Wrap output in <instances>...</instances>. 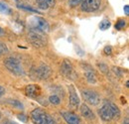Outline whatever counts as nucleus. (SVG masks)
I'll list each match as a JSON object with an SVG mask.
<instances>
[{"label": "nucleus", "mask_w": 129, "mask_h": 124, "mask_svg": "<svg viewBox=\"0 0 129 124\" xmlns=\"http://www.w3.org/2000/svg\"><path fill=\"white\" fill-rule=\"evenodd\" d=\"M26 116L24 115V114H19L18 115V118L20 119V120H22V121H24V122H26L27 121V118H25Z\"/></svg>", "instance_id": "27"}, {"label": "nucleus", "mask_w": 129, "mask_h": 124, "mask_svg": "<svg viewBox=\"0 0 129 124\" xmlns=\"http://www.w3.org/2000/svg\"><path fill=\"white\" fill-rule=\"evenodd\" d=\"M49 101H50L52 104L58 105V104H60L61 99H60V97H59V96H57V95H51V96L49 97Z\"/></svg>", "instance_id": "21"}, {"label": "nucleus", "mask_w": 129, "mask_h": 124, "mask_svg": "<svg viewBox=\"0 0 129 124\" xmlns=\"http://www.w3.org/2000/svg\"><path fill=\"white\" fill-rule=\"evenodd\" d=\"M97 66L100 68V70H101L102 73H104V74H107V73H108V68H107L105 65H103V64H98Z\"/></svg>", "instance_id": "26"}, {"label": "nucleus", "mask_w": 129, "mask_h": 124, "mask_svg": "<svg viewBox=\"0 0 129 124\" xmlns=\"http://www.w3.org/2000/svg\"><path fill=\"white\" fill-rule=\"evenodd\" d=\"M101 0H83L81 2V9L84 12H94L99 9Z\"/></svg>", "instance_id": "7"}, {"label": "nucleus", "mask_w": 129, "mask_h": 124, "mask_svg": "<svg viewBox=\"0 0 129 124\" xmlns=\"http://www.w3.org/2000/svg\"><path fill=\"white\" fill-rule=\"evenodd\" d=\"M110 26H111V23H110V21L108 20V19H103L101 22H100V24H99V28H100V30H107L108 28H110Z\"/></svg>", "instance_id": "17"}, {"label": "nucleus", "mask_w": 129, "mask_h": 124, "mask_svg": "<svg viewBox=\"0 0 129 124\" xmlns=\"http://www.w3.org/2000/svg\"><path fill=\"white\" fill-rule=\"evenodd\" d=\"M30 116L34 124H56L55 119L47 111L42 108H36L32 110Z\"/></svg>", "instance_id": "1"}, {"label": "nucleus", "mask_w": 129, "mask_h": 124, "mask_svg": "<svg viewBox=\"0 0 129 124\" xmlns=\"http://www.w3.org/2000/svg\"><path fill=\"white\" fill-rule=\"evenodd\" d=\"M124 12H125V15H129V6L128 5H125V6H124Z\"/></svg>", "instance_id": "28"}, {"label": "nucleus", "mask_w": 129, "mask_h": 124, "mask_svg": "<svg viewBox=\"0 0 129 124\" xmlns=\"http://www.w3.org/2000/svg\"><path fill=\"white\" fill-rule=\"evenodd\" d=\"M18 6V8H20V9H23V10H26V11H31L33 13H37V14H41L37 9H34L32 8L31 6H29V5H25V4H18L17 5Z\"/></svg>", "instance_id": "18"}, {"label": "nucleus", "mask_w": 129, "mask_h": 124, "mask_svg": "<svg viewBox=\"0 0 129 124\" xmlns=\"http://www.w3.org/2000/svg\"><path fill=\"white\" fill-rule=\"evenodd\" d=\"M69 92H70V103L73 107H77L80 104V97L78 95V93L76 91L74 85H71L69 88Z\"/></svg>", "instance_id": "13"}, {"label": "nucleus", "mask_w": 129, "mask_h": 124, "mask_svg": "<svg viewBox=\"0 0 129 124\" xmlns=\"http://www.w3.org/2000/svg\"><path fill=\"white\" fill-rule=\"evenodd\" d=\"M2 124H17L16 122H14V121H11V120H5V121H3Z\"/></svg>", "instance_id": "29"}, {"label": "nucleus", "mask_w": 129, "mask_h": 124, "mask_svg": "<svg viewBox=\"0 0 129 124\" xmlns=\"http://www.w3.org/2000/svg\"><path fill=\"white\" fill-rule=\"evenodd\" d=\"M4 66L7 68L9 72H11L15 76H23L24 70L20 61L14 57H8L4 60Z\"/></svg>", "instance_id": "3"}, {"label": "nucleus", "mask_w": 129, "mask_h": 124, "mask_svg": "<svg viewBox=\"0 0 129 124\" xmlns=\"http://www.w3.org/2000/svg\"><path fill=\"white\" fill-rule=\"evenodd\" d=\"M11 12H12L11 8H9L6 4H4V3L0 2V13L8 15V14H11Z\"/></svg>", "instance_id": "19"}, {"label": "nucleus", "mask_w": 129, "mask_h": 124, "mask_svg": "<svg viewBox=\"0 0 129 124\" xmlns=\"http://www.w3.org/2000/svg\"><path fill=\"white\" fill-rule=\"evenodd\" d=\"M25 93L31 98H38L42 93V89L38 84H28L25 87Z\"/></svg>", "instance_id": "10"}, {"label": "nucleus", "mask_w": 129, "mask_h": 124, "mask_svg": "<svg viewBox=\"0 0 129 124\" xmlns=\"http://www.w3.org/2000/svg\"><path fill=\"white\" fill-rule=\"evenodd\" d=\"M103 52H104V54H105L106 56H110V55L112 54V48L110 46H106L103 49Z\"/></svg>", "instance_id": "25"}, {"label": "nucleus", "mask_w": 129, "mask_h": 124, "mask_svg": "<svg viewBox=\"0 0 129 124\" xmlns=\"http://www.w3.org/2000/svg\"><path fill=\"white\" fill-rule=\"evenodd\" d=\"M123 124H129V123H128V118H127V117L125 118V121L123 122Z\"/></svg>", "instance_id": "31"}, {"label": "nucleus", "mask_w": 129, "mask_h": 124, "mask_svg": "<svg viewBox=\"0 0 129 124\" xmlns=\"http://www.w3.org/2000/svg\"><path fill=\"white\" fill-rule=\"evenodd\" d=\"M6 53H8V48H7V46L4 43L0 42V56L4 55Z\"/></svg>", "instance_id": "23"}, {"label": "nucleus", "mask_w": 129, "mask_h": 124, "mask_svg": "<svg viewBox=\"0 0 129 124\" xmlns=\"http://www.w3.org/2000/svg\"><path fill=\"white\" fill-rule=\"evenodd\" d=\"M36 3H37L38 9L47 10L55 5L56 0H36Z\"/></svg>", "instance_id": "15"}, {"label": "nucleus", "mask_w": 129, "mask_h": 124, "mask_svg": "<svg viewBox=\"0 0 129 124\" xmlns=\"http://www.w3.org/2000/svg\"><path fill=\"white\" fill-rule=\"evenodd\" d=\"M0 118H1V113H0Z\"/></svg>", "instance_id": "33"}, {"label": "nucleus", "mask_w": 129, "mask_h": 124, "mask_svg": "<svg viewBox=\"0 0 129 124\" xmlns=\"http://www.w3.org/2000/svg\"><path fill=\"white\" fill-rule=\"evenodd\" d=\"M82 1L83 0H69V4H70L71 7H76V6L81 4Z\"/></svg>", "instance_id": "24"}, {"label": "nucleus", "mask_w": 129, "mask_h": 124, "mask_svg": "<svg viewBox=\"0 0 129 124\" xmlns=\"http://www.w3.org/2000/svg\"><path fill=\"white\" fill-rule=\"evenodd\" d=\"M29 24L31 26V29L35 31L41 32V33H48L50 31V26L46 19L39 17V16H33L29 20Z\"/></svg>", "instance_id": "2"}, {"label": "nucleus", "mask_w": 129, "mask_h": 124, "mask_svg": "<svg viewBox=\"0 0 129 124\" xmlns=\"http://www.w3.org/2000/svg\"><path fill=\"white\" fill-rule=\"evenodd\" d=\"M82 96H83L84 100L91 105H97L100 102V95L94 90L84 89V90H82Z\"/></svg>", "instance_id": "6"}, {"label": "nucleus", "mask_w": 129, "mask_h": 124, "mask_svg": "<svg viewBox=\"0 0 129 124\" xmlns=\"http://www.w3.org/2000/svg\"><path fill=\"white\" fill-rule=\"evenodd\" d=\"M81 67L83 68V72H84V76H85V78L86 80L89 82V83H95L97 81V78H96V74L94 72V70L92 69L91 66L87 65V64H81Z\"/></svg>", "instance_id": "9"}, {"label": "nucleus", "mask_w": 129, "mask_h": 124, "mask_svg": "<svg viewBox=\"0 0 129 124\" xmlns=\"http://www.w3.org/2000/svg\"><path fill=\"white\" fill-rule=\"evenodd\" d=\"M4 93H5V88L2 85H0V96H2Z\"/></svg>", "instance_id": "30"}, {"label": "nucleus", "mask_w": 129, "mask_h": 124, "mask_svg": "<svg viewBox=\"0 0 129 124\" xmlns=\"http://www.w3.org/2000/svg\"><path fill=\"white\" fill-rule=\"evenodd\" d=\"M50 75H51V69L47 65L43 64L40 67H38L36 70V77H38V78L40 79H46L50 77Z\"/></svg>", "instance_id": "12"}, {"label": "nucleus", "mask_w": 129, "mask_h": 124, "mask_svg": "<svg viewBox=\"0 0 129 124\" xmlns=\"http://www.w3.org/2000/svg\"><path fill=\"white\" fill-rule=\"evenodd\" d=\"M14 1H18V0H14Z\"/></svg>", "instance_id": "34"}, {"label": "nucleus", "mask_w": 129, "mask_h": 124, "mask_svg": "<svg viewBox=\"0 0 129 124\" xmlns=\"http://www.w3.org/2000/svg\"><path fill=\"white\" fill-rule=\"evenodd\" d=\"M28 41L33 46L37 47V48H42V47L47 45V39H46L44 33L35 31L32 29L28 33Z\"/></svg>", "instance_id": "4"}, {"label": "nucleus", "mask_w": 129, "mask_h": 124, "mask_svg": "<svg viewBox=\"0 0 129 124\" xmlns=\"http://www.w3.org/2000/svg\"><path fill=\"white\" fill-rule=\"evenodd\" d=\"M4 34V32H3V30H2V28L0 27V35H3Z\"/></svg>", "instance_id": "32"}, {"label": "nucleus", "mask_w": 129, "mask_h": 124, "mask_svg": "<svg viewBox=\"0 0 129 124\" xmlns=\"http://www.w3.org/2000/svg\"><path fill=\"white\" fill-rule=\"evenodd\" d=\"M110 106H111V110H112V114H113V119H119L120 118V115H121V112H120V109L119 107L113 103V102H110Z\"/></svg>", "instance_id": "16"}, {"label": "nucleus", "mask_w": 129, "mask_h": 124, "mask_svg": "<svg viewBox=\"0 0 129 124\" xmlns=\"http://www.w3.org/2000/svg\"><path fill=\"white\" fill-rule=\"evenodd\" d=\"M62 116L64 117V121L68 124H80L81 123V119L80 117L72 112V111H64V112H62Z\"/></svg>", "instance_id": "11"}, {"label": "nucleus", "mask_w": 129, "mask_h": 124, "mask_svg": "<svg viewBox=\"0 0 129 124\" xmlns=\"http://www.w3.org/2000/svg\"><path fill=\"white\" fill-rule=\"evenodd\" d=\"M98 114L100 116V118L107 122V121H110L113 119V114H112V110H111V106H110V102H105L100 109L98 110Z\"/></svg>", "instance_id": "8"}, {"label": "nucleus", "mask_w": 129, "mask_h": 124, "mask_svg": "<svg viewBox=\"0 0 129 124\" xmlns=\"http://www.w3.org/2000/svg\"><path fill=\"white\" fill-rule=\"evenodd\" d=\"M81 114L82 117H84L85 119H88V120H93L95 118V115L94 113L92 112V110L89 108L86 104H81Z\"/></svg>", "instance_id": "14"}, {"label": "nucleus", "mask_w": 129, "mask_h": 124, "mask_svg": "<svg viewBox=\"0 0 129 124\" xmlns=\"http://www.w3.org/2000/svg\"><path fill=\"white\" fill-rule=\"evenodd\" d=\"M126 26V21L124 20V19H118L117 20V22H116V24H115V29L116 30H122V29H124V27Z\"/></svg>", "instance_id": "20"}, {"label": "nucleus", "mask_w": 129, "mask_h": 124, "mask_svg": "<svg viewBox=\"0 0 129 124\" xmlns=\"http://www.w3.org/2000/svg\"><path fill=\"white\" fill-rule=\"evenodd\" d=\"M61 73L66 78L69 79H75L77 78V74L74 70V67L70 60H64L61 65Z\"/></svg>", "instance_id": "5"}, {"label": "nucleus", "mask_w": 129, "mask_h": 124, "mask_svg": "<svg viewBox=\"0 0 129 124\" xmlns=\"http://www.w3.org/2000/svg\"><path fill=\"white\" fill-rule=\"evenodd\" d=\"M7 102H9L11 105H13V106H15V107H18V108H20V109L23 108L22 103H21L20 101L16 100V99H8V100H7Z\"/></svg>", "instance_id": "22"}]
</instances>
